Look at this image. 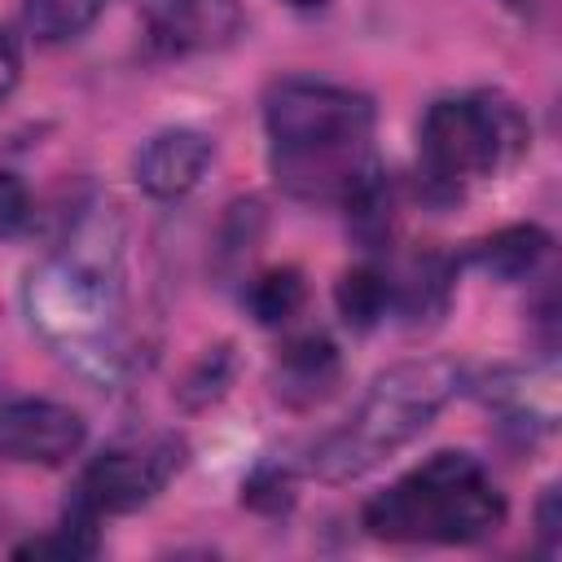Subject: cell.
Wrapping results in <instances>:
<instances>
[{"label":"cell","mask_w":562,"mask_h":562,"mask_svg":"<svg viewBox=\"0 0 562 562\" xmlns=\"http://www.w3.org/2000/svg\"><path fill=\"white\" fill-rule=\"evenodd\" d=\"M246 501L250 505H268V509H285L290 505V479L272 474V470H259L250 483H246Z\"/></svg>","instance_id":"ac0fdd59"},{"label":"cell","mask_w":562,"mask_h":562,"mask_svg":"<svg viewBox=\"0 0 562 562\" xmlns=\"http://www.w3.org/2000/svg\"><path fill=\"white\" fill-rule=\"evenodd\" d=\"M246 31L241 0H154L145 9V44L158 57L220 53Z\"/></svg>","instance_id":"52a82bcc"},{"label":"cell","mask_w":562,"mask_h":562,"mask_svg":"<svg viewBox=\"0 0 562 562\" xmlns=\"http://www.w3.org/2000/svg\"><path fill=\"white\" fill-rule=\"evenodd\" d=\"M334 299H338V312L351 329H373L395 312V281H391V272L360 263V268L342 272Z\"/></svg>","instance_id":"7c38bea8"},{"label":"cell","mask_w":562,"mask_h":562,"mask_svg":"<svg viewBox=\"0 0 562 562\" xmlns=\"http://www.w3.org/2000/svg\"><path fill=\"white\" fill-rule=\"evenodd\" d=\"M360 522L386 544H474L505 522V492L479 457L435 452L382 487Z\"/></svg>","instance_id":"277c9868"},{"label":"cell","mask_w":562,"mask_h":562,"mask_svg":"<svg viewBox=\"0 0 562 562\" xmlns=\"http://www.w3.org/2000/svg\"><path fill=\"white\" fill-rule=\"evenodd\" d=\"M342 378V356L338 347L325 338V334H303L294 338L281 356H277V369H272V391L281 404L290 408H312L321 404L325 395H334Z\"/></svg>","instance_id":"30bf717a"},{"label":"cell","mask_w":562,"mask_h":562,"mask_svg":"<svg viewBox=\"0 0 562 562\" xmlns=\"http://www.w3.org/2000/svg\"><path fill=\"white\" fill-rule=\"evenodd\" d=\"M505 4H514V9H527V4H531V0H505Z\"/></svg>","instance_id":"7402d4cb"},{"label":"cell","mask_w":562,"mask_h":562,"mask_svg":"<svg viewBox=\"0 0 562 562\" xmlns=\"http://www.w3.org/2000/svg\"><path fill=\"white\" fill-rule=\"evenodd\" d=\"M378 110L364 92L329 79H277L263 97L268 167L294 202L351 206L382 184L373 149Z\"/></svg>","instance_id":"7a4b0ae2"},{"label":"cell","mask_w":562,"mask_h":562,"mask_svg":"<svg viewBox=\"0 0 562 562\" xmlns=\"http://www.w3.org/2000/svg\"><path fill=\"white\" fill-rule=\"evenodd\" d=\"M105 0H22V22L40 44H66L101 18Z\"/></svg>","instance_id":"4fadbf2b"},{"label":"cell","mask_w":562,"mask_h":562,"mask_svg":"<svg viewBox=\"0 0 562 562\" xmlns=\"http://www.w3.org/2000/svg\"><path fill=\"white\" fill-rule=\"evenodd\" d=\"M281 4H290V9H299V13H312V9H325L329 0H281Z\"/></svg>","instance_id":"44dd1931"},{"label":"cell","mask_w":562,"mask_h":562,"mask_svg":"<svg viewBox=\"0 0 562 562\" xmlns=\"http://www.w3.org/2000/svg\"><path fill=\"white\" fill-rule=\"evenodd\" d=\"M211 158H215V145H211L206 132H198V127H162L136 149L132 176L149 198L176 202V198H184V193H193L202 184Z\"/></svg>","instance_id":"9c48e42d"},{"label":"cell","mask_w":562,"mask_h":562,"mask_svg":"<svg viewBox=\"0 0 562 562\" xmlns=\"http://www.w3.org/2000/svg\"><path fill=\"white\" fill-rule=\"evenodd\" d=\"M228 378H233V356H228V347H215V351H206V356L193 364V373H189L184 386H180V400H184L189 408H202V404H211V400L224 395Z\"/></svg>","instance_id":"2e32d148"},{"label":"cell","mask_w":562,"mask_h":562,"mask_svg":"<svg viewBox=\"0 0 562 562\" xmlns=\"http://www.w3.org/2000/svg\"><path fill=\"white\" fill-rule=\"evenodd\" d=\"M531 145L522 110L501 92L443 97L422 114L417 176L435 202H457L470 184L509 171Z\"/></svg>","instance_id":"5b68a950"},{"label":"cell","mask_w":562,"mask_h":562,"mask_svg":"<svg viewBox=\"0 0 562 562\" xmlns=\"http://www.w3.org/2000/svg\"><path fill=\"white\" fill-rule=\"evenodd\" d=\"M184 465V439L180 435H149L136 443L105 448L92 457L75 483L70 509L83 518H105V514H132L149 505Z\"/></svg>","instance_id":"8992f818"},{"label":"cell","mask_w":562,"mask_h":562,"mask_svg":"<svg viewBox=\"0 0 562 562\" xmlns=\"http://www.w3.org/2000/svg\"><path fill=\"white\" fill-rule=\"evenodd\" d=\"M88 439L83 417L57 400L0 404V457L22 465H66Z\"/></svg>","instance_id":"ba28073f"},{"label":"cell","mask_w":562,"mask_h":562,"mask_svg":"<svg viewBox=\"0 0 562 562\" xmlns=\"http://www.w3.org/2000/svg\"><path fill=\"white\" fill-rule=\"evenodd\" d=\"M22 307L35 338L97 386H114L132 364L123 215L92 193L75 206L53 250L26 272Z\"/></svg>","instance_id":"6da1fadb"},{"label":"cell","mask_w":562,"mask_h":562,"mask_svg":"<svg viewBox=\"0 0 562 562\" xmlns=\"http://www.w3.org/2000/svg\"><path fill=\"white\" fill-rule=\"evenodd\" d=\"M461 386V369L443 356L400 360L373 378L351 417L334 426L307 457V470L321 483H351L391 461L400 448L422 439L430 422L448 408Z\"/></svg>","instance_id":"3957f363"},{"label":"cell","mask_w":562,"mask_h":562,"mask_svg":"<svg viewBox=\"0 0 562 562\" xmlns=\"http://www.w3.org/2000/svg\"><path fill=\"white\" fill-rule=\"evenodd\" d=\"M303 299H307V285L299 268H272L246 285V307L259 325H285L303 307Z\"/></svg>","instance_id":"5bb4252c"},{"label":"cell","mask_w":562,"mask_h":562,"mask_svg":"<svg viewBox=\"0 0 562 562\" xmlns=\"http://www.w3.org/2000/svg\"><path fill=\"white\" fill-rule=\"evenodd\" d=\"M101 549V536H97V518H83L75 509H66L61 527L48 531V536H31L13 549V558H92Z\"/></svg>","instance_id":"9a60e30c"},{"label":"cell","mask_w":562,"mask_h":562,"mask_svg":"<svg viewBox=\"0 0 562 562\" xmlns=\"http://www.w3.org/2000/svg\"><path fill=\"white\" fill-rule=\"evenodd\" d=\"M549 233L540 224H509L492 237H483L474 250H470V263L483 268L487 277L496 281H522L540 268V259L549 255Z\"/></svg>","instance_id":"8fae6325"},{"label":"cell","mask_w":562,"mask_h":562,"mask_svg":"<svg viewBox=\"0 0 562 562\" xmlns=\"http://www.w3.org/2000/svg\"><path fill=\"white\" fill-rule=\"evenodd\" d=\"M18 75H22V53H18L13 35L0 26V105H4L9 92L18 88Z\"/></svg>","instance_id":"ffe728a7"},{"label":"cell","mask_w":562,"mask_h":562,"mask_svg":"<svg viewBox=\"0 0 562 562\" xmlns=\"http://www.w3.org/2000/svg\"><path fill=\"white\" fill-rule=\"evenodd\" d=\"M31 220H35V202H31V189L13 176V171H0V237H26L31 233Z\"/></svg>","instance_id":"e0dca14e"},{"label":"cell","mask_w":562,"mask_h":562,"mask_svg":"<svg viewBox=\"0 0 562 562\" xmlns=\"http://www.w3.org/2000/svg\"><path fill=\"white\" fill-rule=\"evenodd\" d=\"M536 531H540V549H544V553H558V540H562L558 487H544V496H540V505H536Z\"/></svg>","instance_id":"d6986e66"}]
</instances>
